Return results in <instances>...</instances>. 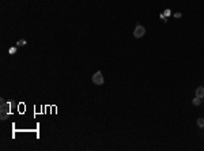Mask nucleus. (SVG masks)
<instances>
[{"mask_svg": "<svg viewBox=\"0 0 204 151\" xmlns=\"http://www.w3.org/2000/svg\"><path fill=\"white\" fill-rule=\"evenodd\" d=\"M192 104H193L195 106H199V105L201 104V98H199V97H196V98H193V101H192Z\"/></svg>", "mask_w": 204, "mask_h": 151, "instance_id": "39448f33", "label": "nucleus"}, {"mask_svg": "<svg viewBox=\"0 0 204 151\" xmlns=\"http://www.w3.org/2000/svg\"><path fill=\"white\" fill-rule=\"evenodd\" d=\"M146 34V27L144 26H136L135 30H133V37L135 38H142Z\"/></svg>", "mask_w": 204, "mask_h": 151, "instance_id": "f03ea898", "label": "nucleus"}, {"mask_svg": "<svg viewBox=\"0 0 204 151\" xmlns=\"http://www.w3.org/2000/svg\"><path fill=\"white\" fill-rule=\"evenodd\" d=\"M91 80H93L94 84H98V86L104 84V82H105L104 75H102V72H101V71H98V72H95V74H94L93 78H91Z\"/></svg>", "mask_w": 204, "mask_h": 151, "instance_id": "f257e3e1", "label": "nucleus"}, {"mask_svg": "<svg viewBox=\"0 0 204 151\" xmlns=\"http://www.w3.org/2000/svg\"><path fill=\"white\" fill-rule=\"evenodd\" d=\"M8 117V113H1V120H7Z\"/></svg>", "mask_w": 204, "mask_h": 151, "instance_id": "6e6552de", "label": "nucleus"}, {"mask_svg": "<svg viewBox=\"0 0 204 151\" xmlns=\"http://www.w3.org/2000/svg\"><path fill=\"white\" fill-rule=\"evenodd\" d=\"M196 97H199V98H204V87L203 86H199L197 88H196Z\"/></svg>", "mask_w": 204, "mask_h": 151, "instance_id": "20e7f679", "label": "nucleus"}, {"mask_svg": "<svg viewBox=\"0 0 204 151\" xmlns=\"http://www.w3.org/2000/svg\"><path fill=\"white\" fill-rule=\"evenodd\" d=\"M197 125L200 127V128H204V119H203V117L197 119Z\"/></svg>", "mask_w": 204, "mask_h": 151, "instance_id": "423d86ee", "label": "nucleus"}, {"mask_svg": "<svg viewBox=\"0 0 204 151\" xmlns=\"http://www.w3.org/2000/svg\"><path fill=\"white\" fill-rule=\"evenodd\" d=\"M17 45H18V46H25V45H26V40H19L18 42H17Z\"/></svg>", "mask_w": 204, "mask_h": 151, "instance_id": "0eeeda50", "label": "nucleus"}, {"mask_svg": "<svg viewBox=\"0 0 204 151\" xmlns=\"http://www.w3.org/2000/svg\"><path fill=\"white\" fill-rule=\"evenodd\" d=\"M0 104H1V109H0V112L1 113H8V109H10V105L7 104L6 101L1 98V101H0Z\"/></svg>", "mask_w": 204, "mask_h": 151, "instance_id": "7ed1b4c3", "label": "nucleus"}]
</instances>
